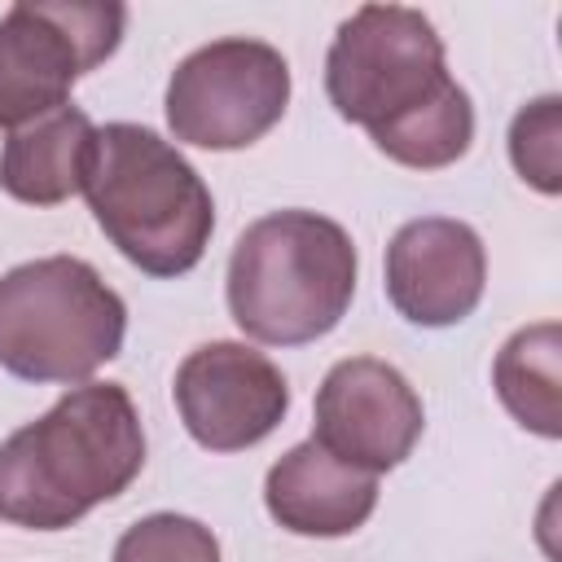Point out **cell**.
Wrapping results in <instances>:
<instances>
[{
	"label": "cell",
	"instance_id": "cell-1",
	"mask_svg": "<svg viewBox=\"0 0 562 562\" xmlns=\"http://www.w3.org/2000/svg\"><path fill=\"white\" fill-rule=\"evenodd\" d=\"M145 465V430L119 382H79L44 417L0 443V518L26 531H61L132 487Z\"/></svg>",
	"mask_w": 562,
	"mask_h": 562
},
{
	"label": "cell",
	"instance_id": "cell-2",
	"mask_svg": "<svg viewBox=\"0 0 562 562\" xmlns=\"http://www.w3.org/2000/svg\"><path fill=\"white\" fill-rule=\"evenodd\" d=\"M110 246L149 277H184L215 233V202L198 167L140 123L97 127L83 189Z\"/></svg>",
	"mask_w": 562,
	"mask_h": 562
},
{
	"label": "cell",
	"instance_id": "cell-3",
	"mask_svg": "<svg viewBox=\"0 0 562 562\" xmlns=\"http://www.w3.org/2000/svg\"><path fill=\"white\" fill-rule=\"evenodd\" d=\"M356 268V246L338 220L272 211L228 255V316L246 338L268 347L316 342L347 316Z\"/></svg>",
	"mask_w": 562,
	"mask_h": 562
},
{
	"label": "cell",
	"instance_id": "cell-4",
	"mask_svg": "<svg viewBox=\"0 0 562 562\" xmlns=\"http://www.w3.org/2000/svg\"><path fill=\"white\" fill-rule=\"evenodd\" d=\"M127 307L79 255H44L0 277V369L22 382H88L123 351Z\"/></svg>",
	"mask_w": 562,
	"mask_h": 562
},
{
	"label": "cell",
	"instance_id": "cell-5",
	"mask_svg": "<svg viewBox=\"0 0 562 562\" xmlns=\"http://www.w3.org/2000/svg\"><path fill=\"white\" fill-rule=\"evenodd\" d=\"M452 83L435 22L408 4H360L325 53V97L369 140L408 123Z\"/></svg>",
	"mask_w": 562,
	"mask_h": 562
},
{
	"label": "cell",
	"instance_id": "cell-6",
	"mask_svg": "<svg viewBox=\"0 0 562 562\" xmlns=\"http://www.w3.org/2000/svg\"><path fill=\"white\" fill-rule=\"evenodd\" d=\"M127 26L114 0H18L0 18V127H26L61 105L79 75L101 66Z\"/></svg>",
	"mask_w": 562,
	"mask_h": 562
},
{
	"label": "cell",
	"instance_id": "cell-7",
	"mask_svg": "<svg viewBox=\"0 0 562 562\" xmlns=\"http://www.w3.org/2000/svg\"><path fill=\"white\" fill-rule=\"evenodd\" d=\"M162 105L176 140L198 149H246L281 123L290 105V66L263 40H211L171 70Z\"/></svg>",
	"mask_w": 562,
	"mask_h": 562
},
{
	"label": "cell",
	"instance_id": "cell-8",
	"mask_svg": "<svg viewBox=\"0 0 562 562\" xmlns=\"http://www.w3.org/2000/svg\"><path fill=\"white\" fill-rule=\"evenodd\" d=\"M176 413L193 443L211 452H241L268 439L290 413L281 369L233 338L193 347L176 369Z\"/></svg>",
	"mask_w": 562,
	"mask_h": 562
},
{
	"label": "cell",
	"instance_id": "cell-9",
	"mask_svg": "<svg viewBox=\"0 0 562 562\" xmlns=\"http://www.w3.org/2000/svg\"><path fill=\"white\" fill-rule=\"evenodd\" d=\"M426 413L408 378L378 356L338 360L316 391L312 439L338 461L382 474L395 470L422 439Z\"/></svg>",
	"mask_w": 562,
	"mask_h": 562
},
{
	"label": "cell",
	"instance_id": "cell-10",
	"mask_svg": "<svg viewBox=\"0 0 562 562\" xmlns=\"http://www.w3.org/2000/svg\"><path fill=\"white\" fill-rule=\"evenodd\" d=\"M483 285L487 250L465 220L422 215L408 220L386 246V299L422 329L465 321L479 307Z\"/></svg>",
	"mask_w": 562,
	"mask_h": 562
},
{
	"label": "cell",
	"instance_id": "cell-11",
	"mask_svg": "<svg viewBox=\"0 0 562 562\" xmlns=\"http://www.w3.org/2000/svg\"><path fill=\"white\" fill-rule=\"evenodd\" d=\"M263 505L294 536H351L378 509V474L338 461L316 439L294 443L263 479Z\"/></svg>",
	"mask_w": 562,
	"mask_h": 562
},
{
	"label": "cell",
	"instance_id": "cell-12",
	"mask_svg": "<svg viewBox=\"0 0 562 562\" xmlns=\"http://www.w3.org/2000/svg\"><path fill=\"white\" fill-rule=\"evenodd\" d=\"M97 127L79 105H61L13 127L0 149V189L26 206H57L83 189Z\"/></svg>",
	"mask_w": 562,
	"mask_h": 562
},
{
	"label": "cell",
	"instance_id": "cell-13",
	"mask_svg": "<svg viewBox=\"0 0 562 562\" xmlns=\"http://www.w3.org/2000/svg\"><path fill=\"white\" fill-rule=\"evenodd\" d=\"M492 386L505 404V413L540 435L558 439L562 435V325L540 321L505 338L492 364Z\"/></svg>",
	"mask_w": 562,
	"mask_h": 562
},
{
	"label": "cell",
	"instance_id": "cell-14",
	"mask_svg": "<svg viewBox=\"0 0 562 562\" xmlns=\"http://www.w3.org/2000/svg\"><path fill=\"white\" fill-rule=\"evenodd\" d=\"M509 162L531 189L549 198L562 189V97H536L514 114Z\"/></svg>",
	"mask_w": 562,
	"mask_h": 562
},
{
	"label": "cell",
	"instance_id": "cell-15",
	"mask_svg": "<svg viewBox=\"0 0 562 562\" xmlns=\"http://www.w3.org/2000/svg\"><path fill=\"white\" fill-rule=\"evenodd\" d=\"M110 562H220V540L189 514H149L119 536Z\"/></svg>",
	"mask_w": 562,
	"mask_h": 562
}]
</instances>
